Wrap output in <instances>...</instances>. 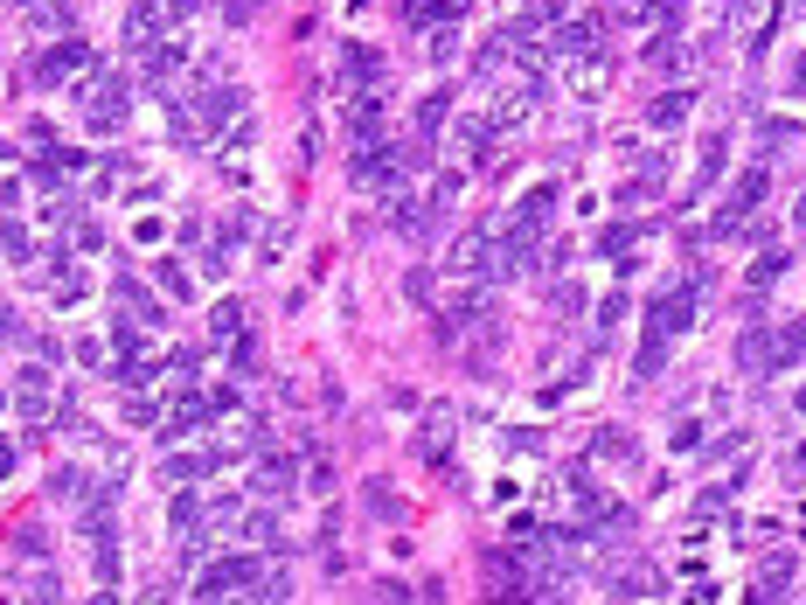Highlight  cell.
Listing matches in <instances>:
<instances>
[{
    "instance_id": "obj_2",
    "label": "cell",
    "mask_w": 806,
    "mask_h": 605,
    "mask_svg": "<svg viewBox=\"0 0 806 605\" xmlns=\"http://www.w3.org/2000/svg\"><path fill=\"white\" fill-rule=\"evenodd\" d=\"M265 571H258V557H223V564H209L202 571V585H195V599H237L244 585H258Z\"/></svg>"
},
{
    "instance_id": "obj_8",
    "label": "cell",
    "mask_w": 806,
    "mask_h": 605,
    "mask_svg": "<svg viewBox=\"0 0 806 605\" xmlns=\"http://www.w3.org/2000/svg\"><path fill=\"white\" fill-rule=\"evenodd\" d=\"M251 487H258V494H271V501H278V494H292V459H285V453H265V459H258V480H251Z\"/></svg>"
},
{
    "instance_id": "obj_26",
    "label": "cell",
    "mask_w": 806,
    "mask_h": 605,
    "mask_svg": "<svg viewBox=\"0 0 806 605\" xmlns=\"http://www.w3.org/2000/svg\"><path fill=\"white\" fill-rule=\"evenodd\" d=\"M216 7H223V21H230V28H244V21H251V7H258V0H216Z\"/></svg>"
},
{
    "instance_id": "obj_12",
    "label": "cell",
    "mask_w": 806,
    "mask_h": 605,
    "mask_svg": "<svg viewBox=\"0 0 806 605\" xmlns=\"http://www.w3.org/2000/svg\"><path fill=\"white\" fill-rule=\"evenodd\" d=\"M153 279H160V293H167V300H195V279H188L181 265H167V258H160V265H153Z\"/></svg>"
},
{
    "instance_id": "obj_13",
    "label": "cell",
    "mask_w": 806,
    "mask_h": 605,
    "mask_svg": "<svg viewBox=\"0 0 806 605\" xmlns=\"http://www.w3.org/2000/svg\"><path fill=\"white\" fill-rule=\"evenodd\" d=\"M424 49H431V63H452V56H459V28H452V21H438V28L424 35Z\"/></svg>"
},
{
    "instance_id": "obj_16",
    "label": "cell",
    "mask_w": 806,
    "mask_h": 605,
    "mask_svg": "<svg viewBox=\"0 0 806 605\" xmlns=\"http://www.w3.org/2000/svg\"><path fill=\"white\" fill-rule=\"evenodd\" d=\"M591 446H598V459H619V466H633V439H626V432H598V439H591Z\"/></svg>"
},
{
    "instance_id": "obj_4",
    "label": "cell",
    "mask_w": 806,
    "mask_h": 605,
    "mask_svg": "<svg viewBox=\"0 0 806 605\" xmlns=\"http://www.w3.org/2000/svg\"><path fill=\"white\" fill-rule=\"evenodd\" d=\"M237 112H244V91H237V84H202V91H195V119H202L209 133H223Z\"/></svg>"
},
{
    "instance_id": "obj_10",
    "label": "cell",
    "mask_w": 806,
    "mask_h": 605,
    "mask_svg": "<svg viewBox=\"0 0 806 605\" xmlns=\"http://www.w3.org/2000/svg\"><path fill=\"white\" fill-rule=\"evenodd\" d=\"M570 77H577V98H605V77H612V70H605V56H577Z\"/></svg>"
},
{
    "instance_id": "obj_11",
    "label": "cell",
    "mask_w": 806,
    "mask_h": 605,
    "mask_svg": "<svg viewBox=\"0 0 806 605\" xmlns=\"http://www.w3.org/2000/svg\"><path fill=\"white\" fill-rule=\"evenodd\" d=\"M49 494H56V501H91V480H84L77 466H56V473H49Z\"/></svg>"
},
{
    "instance_id": "obj_9",
    "label": "cell",
    "mask_w": 806,
    "mask_h": 605,
    "mask_svg": "<svg viewBox=\"0 0 806 605\" xmlns=\"http://www.w3.org/2000/svg\"><path fill=\"white\" fill-rule=\"evenodd\" d=\"M688 320H695V293H674V300L654 306V334H681Z\"/></svg>"
},
{
    "instance_id": "obj_23",
    "label": "cell",
    "mask_w": 806,
    "mask_h": 605,
    "mask_svg": "<svg viewBox=\"0 0 806 605\" xmlns=\"http://www.w3.org/2000/svg\"><path fill=\"white\" fill-rule=\"evenodd\" d=\"M7 258L28 265V230H21V223H7Z\"/></svg>"
},
{
    "instance_id": "obj_3",
    "label": "cell",
    "mask_w": 806,
    "mask_h": 605,
    "mask_svg": "<svg viewBox=\"0 0 806 605\" xmlns=\"http://www.w3.org/2000/svg\"><path fill=\"white\" fill-rule=\"evenodd\" d=\"M77 70H91V49H84V42H56V49L35 56V84H49V91H56L63 77H77Z\"/></svg>"
},
{
    "instance_id": "obj_7",
    "label": "cell",
    "mask_w": 806,
    "mask_h": 605,
    "mask_svg": "<svg viewBox=\"0 0 806 605\" xmlns=\"http://www.w3.org/2000/svg\"><path fill=\"white\" fill-rule=\"evenodd\" d=\"M487 251H494V230H466V237L452 244V265H459V272H494Z\"/></svg>"
},
{
    "instance_id": "obj_22",
    "label": "cell",
    "mask_w": 806,
    "mask_h": 605,
    "mask_svg": "<svg viewBox=\"0 0 806 605\" xmlns=\"http://www.w3.org/2000/svg\"><path fill=\"white\" fill-rule=\"evenodd\" d=\"M28 28H42V35H49V28H70V14H63V7H35V21H28Z\"/></svg>"
},
{
    "instance_id": "obj_21",
    "label": "cell",
    "mask_w": 806,
    "mask_h": 605,
    "mask_svg": "<svg viewBox=\"0 0 806 605\" xmlns=\"http://www.w3.org/2000/svg\"><path fill=\"white\" fill-rule=\"evenodd\" d=\"M647 63H654V70H681V49H674V42H654Z\"/></svg>"
},
{
    "instance_id": "obj_1",
    "label": "cell",
    "mask_w": 806,
    "mask_h": 605,
    "mask_svg": "<svg viewBox=\"0 0 806 605\" xmlns=\"http://www.w3.org/2000/svg\"><path fill=\"white\" fill-rule=\"evenodd\" d=\"M126 112H133V98H126L119 77H91V84H84V119H91V133H119Z\"/></svg>"
},
{
    "instance_id": "obj_6",
    "label": "cell",
    "mask_w": 806,
    "mask_h": 605,
    "mask_svg": "<svg viewBox=\"0 0 806 605\" xmlns=\"http://www.w3.org/2000/svg\"><path fill=\"white\" fill-rule=\"evenodd\" d=\"M549 49H556V56H570V63H577V56H598V21H563Z\"/></svg>"
},
{
    "instance_id": "obj_25",
    "label": "cell",
    "mask_w": 806,
    "mask_h": 605,
    "mask_svg": "<svg viewBox=\"0 0 806 605\" xmlns=\"http://www.w3.org/2000/svg\"><path fill=\"white\" fill-rule=\"evenodd\" d=\"M195 515H202V508H195V494H181V501H174V529L188 536V529H195Z\"/></svg>"
},
{
    "instance_id": "obj_14",
    "label": "cell",
    "mask_w": 806,
    "mask_h": 605,
    "mask_svg": "<svg viewBox=\"0 0 806 605\" xmlns=\"http://www.w3.org/2000/svg\"><path fill=\"white\" fill-rule=\"evenodd\" d=\"M786 578H793V557H765V564H758V592H765V599H779Z\"/></svg>"
},
{
    "instance_id": "obj_28",
    "label": "cell",
    "mask_w": 806,
    "mask_h": 605,
    "mask_svg": "<svg viewBox=\"0 0 806 605\" xmlns=\"http://www.w3.org/2000/svg\"><path fill=\"white\" fill-rule=\"evenodd\" d=\"M793 91H800V98H806V56H800V63H793Z\"/></svg>"
},
{
    "instance_id": "obj_17",
    "label": "cell",
    "mask_w": 806,
    "mask_h": 605,
    "mask_svg": "<svg viewBox=\"0 0 806 605\" xmlns=\"http://www.w3.org/2000/svg\"><path fill=\"white\" fill-rule=\"evenodd\" d=\"M688 119V91H668V98H654V126H681Z\"/></svg>"
},
{
    "instance_id": "obj_20",
    "label": "cell",
    "mask_w": 806,
    "mask_h": 605,
    "mask_svg": "<svg viewBox=\"0 0 806 605\" xmlns=\"http://www.w3.org/2000/svg\"><path fill=\"white\" fill-rule=\"evenodd\" d=\"M619 313H626V293H605V306H598V327L612 334V327H619Z\"/></svg>"
},
{
    "instance_id": "obj_24",
    "label": "cell",
    "mask_w": 806,
    "mask_h": 605,
    "mask_svg": "<svg viewBox=\"0 0 806 605\" xmlns=\"http://www.w3.org/2000/svg\"><path fill=\"white\" fill-rule=\"evenodd\" d=\"M202 272H209V279H223V272H230V251H223V244H209V251H202Z\"/></svg>"
},
{
    "instance_id": "obj_5",
    "label": "cell",
    "mask_w": 806,
    "mask_h": 605,
    "mask_svg": "<svg viewBox=\"0 0 806 605\" xmlns=\"http://www.w3.org/2000/svg\"><path fill=\"white\" fill-rule=\"evenodd\" d=\"M536 70H529V77H515V84H501V91H494V126H522V119H529V112H536Z\"/></svg>"
},
{
    "instance_id": "obj_18",
    "label": "cell",
    "mask_w": 806,
    "mask_h": 605,
    "mask_svg": "<svg viewBox=\"0 0 806 605\" xmlns=\"http://www.w3.org/2000/svg\"><path fill=\"white\" fill-rule=\"evenodd\" d=\"M786 265H793L786 251H765V258L751 265V286H772V279H786Z\"/></svg>"
},
{
    "instance_id": "obj_29",
    "label": "cell",
    "mask_w": 806,
    "mask_h": 605,
    "mask_svg": "<svg viewBox=\"0 0 806 605\" xmlns=\"http://www.w3.org/2000/svg\"><path fill=\"white\" fill-rule=\"evenodd\" d=\"M800 223H806V202H800Z\"/></svg>"
},
{
    "instance_id": "obj_27",
    "label": "cell",
    "mask_w": 806,
    "mask_h": 605,
    "mask_svg": "<svg viewBox=\"0 0 806 605\" xmlns=\"http://www.w3.org/2000/svg\"><path fill=\"white\" fill-rule=\"evenodd\" d=\"M14 557H42V529H21V536H14Z\"/></svg>"
},
{
    "instance_id": "obj_15",
    "label": "cell",
    "mask_w": 806,
    "mask_h": 605,
    "mask_svg": "<svg viewBox=\"0 0 806 605\" xmlns=\"http://www.w3.org/2000/svg\"><path fill=\"white\" fill-rule=\"evenodd\" d=\"M209 327H216V341H237V334H244V306L223 300L216 313H209Z\"/></svg>"
},
{
    "instance_id": "obj_19",
    "label": "cell",
    "mask_w": 806,
    "mask_h": 605,
    "mask_svg": "<svg viewBox=\"0 0 806 605\" xmlns=\"http://www.w3.org/2000/svg\"><path fill=\"white\" fill-rule=\"evenodd\" d=\"M445 112H452V98L438 91V98H424V112H417V126H424V133H438V126H445Z\"/></svg>"
}]
</instances>
